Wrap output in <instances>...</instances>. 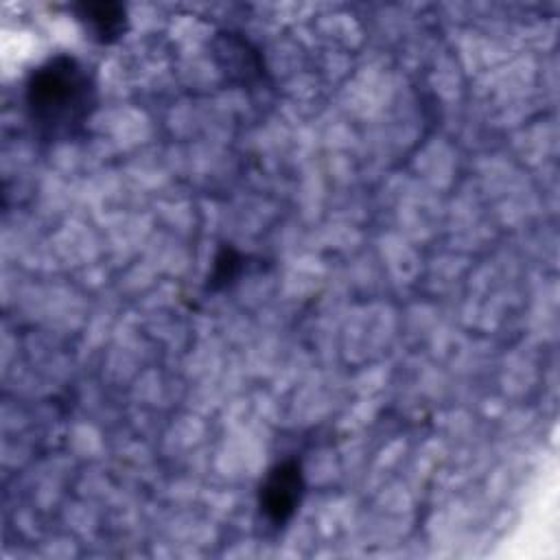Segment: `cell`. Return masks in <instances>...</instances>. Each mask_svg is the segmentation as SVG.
<instances>
[{
    "label": "cell",
    "instance_id": "6da1fadb",
    "mask_svg": "<svg viewBox=\"0 0 560 560\" xmlns=\"http://www.w3.org/2000/svg\"><path fill=\"white\" fill-rule=\"evenodd\" d=\"M98 103L92 70L68 52L37 63L24 83V107L33 131L48 142L72 140L83 133Z\"/></svg>",
    "mask_w": 560,
    "mask_h": 560
},
{
    "label": "cell",
    "instance_id": "7a4b0ae2",
    "mask_svg": "<svg viewBox=\"0 0 560 560\" xmlns=\"http://www.w3.org/2000/svg\"><path fill=\"white\" fill-rule=\"evenodd\" d=\"M304 492L306 479L302 462L287 457L265 472L258 488V510L273 527H282L300 510Z\"/></svg>",
    "mask_w": 560,
    "mask_h": 560
},
{
    "label": "cell",
    "instance_id": "3957f363",
    "mask_svg": "<svg viewBox=\"0 0 560 560\" xmlns=\"http://www.w3.org/2000/svg\"><path fill=\"white\" fill-rule=\"evenodd\" d=\"M72 13L83 24L85 33L103 46L116 44L129 28L127 7L112 0L98 2H77L72 4Z\"/></svg>",
    "mask_w": 560,
    "mask_h": 560
},
{
    "label": "cell",
    "instance_id": "277c9868",
    "mask_svg": "<svg viewBox=\"0 0 560 560\" xmlns=\"http://www.w3.org/2000/svg\"><path fill=\"white\" fill-rule=\"evenodd\" d=\"M245 269V256L232 247V245H221L214 260H212V271L208 276V289L210 291H221L228 289Z\"/></svg>",
    "mask_w": 560,
    "mask_h": 560
}]
</instances>
